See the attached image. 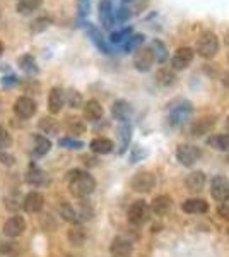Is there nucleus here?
<instances>
[{"label":"nucleus","instance_id":"obj_19","mask_svg":"<svg viewBox=\"0 0 229 257\" xmlns=\"http://www.w3.org/2000/svg\"><path fill=\"white\" fill-rule=\"evenodd\" d=\"M214 125H215V118H212V117H203V118L195 120V122L191 123L190 132H191V136H195V138H200V136L209 134V132L212 131V127H214Z\"/></svg>","mask_w":229,"mask_h":257},{"label":"nucleus","instance_id":"obj_9","mask_svg":"<svg viewBox=\"0 0 229 257\" xmlns=\"http://www.w3.org/2000/svg\"><path fill=\"white\" fill-rule=\"evenodd\" d=\"M154 185H156V175L152 172H139L132 178V189L135 192L147 194L154 189Z\"/></svg>","mask_w":229,"mask_h":257},{"label":"nucleus","instance_id":"obj_1","mask_svg":"<svg viewBox=\"0 0 229 257\" xmlns=\"http://www.w3.org/2000/svg\"><path fill=\"white\" fill-rule=\"evenodd\" d=\"M67 182H69L70 194L77 199H84L87 196H91L96 189L94 177L89 172H84V170H72V172H69Z\"/></svg>","mask_w":229,"mask_h":257},{"label":"nucleus","instance_id":"obj_17","mask_svg":"<svg viewBox=\"0 0 229 257\" xmlns=\"http://www.w3.org/2000/svg\"><path fill=\"white\" fill-rule=\"evenodd\" d=\"M111 115L115 117V120H118L120 123L128 122L132 117V105L125 99H116L111 106Z\"/></svg>","mask_w":229,"mask_h":257},{"label":"nucleus","instance_id":"obj_38","mask_svg":"<svg viewBox=\"0 0 229 257\" xmlns=\"http://www.w3.org/2000/svg\"><path fill=\"white\" fill-rule=\"evenodd\" d=\"M60 214H62V218H64L65 221L72 223V225H79V223H81V219H79V216H77V211L74 209L72 206H69V204H62L60 206Z\"/></svg>","mask_w":229,"mask_h":257},{"label":"nucleus","instance_id":"obj_4","mask_svg":"<svg viewBox=\"0 0 229 257\" xmlns=\"http://www.w3.org/2000/svg\"><path fill=\"white\" fill-rule=\"evenodd\" d=\"M149 204L145 201H135L134 204L128 208V213H127V218H128V223L134 226H142L145 221L149 219Z\"/></svg>","mask_w":229,"mask_h":257},{"label":"nucleus","instance_id":"obj_45","mask_svg":"<svg viewBox=\"0 0 229 257\" xmlns=\"http://www.w3.org/2000/svg\"><path fill=\"white\" fill-rule=\"evenodd\" d=\"M2 84L4 86H12V84H18V77L16 76H7L2 79Z\"/></svg>","mask_w":229,"mask_h":257},{"label":"nucleus","instance_id":"obj_23","mask_svg":"<svg viewBox=\"0 0 229 257\" xmlns=\"http://www.w3.org/2000/svg\"><path fill=\"white\" fill-rule=\"evenodd\" d=\"M50 149H52V141L47 136H41V134L33 136V155L41 158V156L47 155Z\"/></svg>","mask_w":229,"mask_h":257},{"label":"nucleus","instance_id":"obj_15","mask_svg":"<svg viewBox=\"0 0 229 257\" xmlns=\"http://www.w3.org/2000/svg\"><path fill=\"white\" fill-rule=\"evenodd\" d=\"M86 31H87V36L91 38V41L94 43V47L99 50L101 53H111L110 50V45H108V41L105 40V36L101 35V31L98 30V28L94 26V24L91 23H86Z\"/></svg>","mask_w":229,"mask_h":257},{"label":"nucleus","instance_id":"obj_14","mask_svg":"<svg viewBox=\"0 0 229 257\" xmlns=\"http://www.w3.org/2000/svg\"><path fill=\"white\" fill-rule=\"evenodd\" d=\"M65 105V91L62 88H52L50 89V94H48V111L52 115H57L60 113L62 108Z\"/></svg>","mask_w":229,"mask_h":257},{"label":"nucleus","instance_id":"obj_28","mask_svg":"<svg viewBox=\"0 0 229 257\" xmlns=\"http://www.w3.org/2000/svg\"><path fill=\"white\" fill-rule=\"evenodd\" d=\"M151 50L154 53V60H156L157 64H166V62H168V57H169L168 47H166L161 40H152Z\"/></svg>","mask_w":229,"mask_h":257},{"label":"nucleus","instance_id":"obj_6","mask_svg":"<svg viewBox=\"0 0 229 257\" xmlns=\"http://www.w3.org/2000/svg\"><path fill=\"white\" fill-rule=\"evenodd\" d=\"M210 194L215 201H229V178L224 175H215L210 180Z\"/></svg>","mask_w":229,"mask_h":257},{"label":"nucleus","instance_id":"obj_46","mask_svg":"<svg viewBox=\"0 0 229 257\" xmlns=\"http://www.w3.org/2000/svg\"><path fill=\"white\" fill-rule=\"evenodd\" d=\"M82 160H84V163L87 165V167H96L98 165V160L96 158H93V156H82Z\"/></svg>","mask_w":229,"mask_h":257},{"label":"nucleus","instance_id":"obj_33","mask_svg":"<svg viewBox=\"0 0 229 257\" xmlns=\"http://www.w3.org/2000/svg\"><path fill=\"white\" fill-rule=\"evenodd\" d=\"M38 127L41 128V132H43V134H50V136H55V134H58V131H60L58 122L55 118H52V117H43L38 122Z\"/></svg>","mask_w":229,"mask_h":257},{"label":"nucleus","instance_id":"obj_53","mask_svg":"<svg viewBox=\"0 0 229 257\" xmlns=\"http://www.w3.org/2000/svg\"><path fill=\"white\" fill-rule=\"evenodd\" d=\"M227 161H229V156H227Z\"/></svg>","mask_w":229,"mask_h":257},{"label":"nucleus","instance_id":"obj_5","mask_svg":"<svg viewBox=\"0 0 229 257\" xmlns=\"http://www.w3.org/2000/svg\"><path fill=\"white\" fill-rule=\"evenodd\" d=\"M200 148L193 146V144H180L176 149V158L183 167H193L195 161L200 160Z\"/></svg>","mask_w":229,"mask_h":257},{"label":"nucleus","instance_id":"obj_18","mask_svg":"<svg viewBox=\"0 0 229 257\" xmlns=\"http://www.w3.org/2000/svg\"><path fill=\"white\" fill-rule=\"evenodd\" d=\"M103 115H105V110L98 99H89L87 103H84V118L87 122H98L103 118Z\"/></svg>","mask_w":229,"mask_h":257},{"label":"nucleus","instance_id":"obj_25","mask_svg":"<svg viewBox=\"0 0 229 257\" xmlns=\"http://www.w3.org/2000/svg\"><path fill=\"white\" fill-rule=\"evenodd\" d=\"M156 84L161 86V88H169L176 82V74H174L173 69H168V67H162L156 72Z\"/></svg>","mask_w":229,"mask_h":257},{"label":"nucleus","instance_id":"obj_3","mask_svg":"<svg viewBox=\"0 0 229 257\" xmlns=\"http://www.w3.org/2000/svg\"><path fill=\"white\" fill-rule=\"evenodd\" d=\"M193 113V106L190 101H180L178 105H174L168 113V123L169 127H181L183 123H186Z\"/></svg>","mask_w":229,"mask_h":257},{"label":"nucleus","instance_id":"obj_20","mask_svg":"<svg viewBox=\"0 0 229 257\" xmlns=\"http://www.w3.org/2000/svg\"><path fill=\"white\" fill-rule=\"evenodd\" d=\"M181 209L188 214H203L209 211V204H207L205 199H198V197H193V199H188L181 204Z\"/></svg>","mask_w":229,"mask_h":257},{"label":"nucleus","instance_id":"obj_51","mask_svg":"<svg viewBox=\"0 0 229 257\" xmlns=\"http://www.w3.org/2000/svg\"><path fill=\"white\" fill-rule=\"evenodd\" d=\"M227 237H229V228H227Z\"/></svg>","mask_w":229,"mask_h":257},{"label":"nucleus","instance_id":"obj_36","mask_svg":"<svg viewBox=\"0 0 229 257\" xmlns=\"http://www.w3.org/2000/svg\"><path fill=\"white\" fill-rule=\"evenodd\" d=\"M53 24V19L50 16H41V18H36L31 23V31L33 33H43L45 30H48Z\"/></svg>","mask_w":229,"mask_h":257},{"label":"nucleus","instance_id":"obj_21","mask_svg":"<svg viewBox=\"0 0 229 257\" xmlns=\"http://www.w3.org/2000/svg\"><path fill=\"white\" fill-rule=\"evenodd\" d=\"M171 206H173V201L169 196H157L152 201V204L149 209H151L156 216H166V214L171 211Z\"/></svg>","mask_w":229,"mask_h":257},{"label":"nucleus","instance_id":"obj_16","mask_svg":"<svg viewBox=\"0 0 229 257\" xmlns=\"http://www.w3.org/2000/svg\"><path fill=\"white\" fill-rule=\"evenodd\" d=\"M45 206V196L40 192H29L23 199V209L26 213H40Z\"/></svg>","mask_w":229,"mask_h":257},{"label":"nucleus","instance_id":"obj_44","mask_svg":"<svg viewBox=\"0 0 229 257\" xmlns=\"http://www.w3.org/2000/svg\"><path fill=\"white\" fill-rule=\"evenodd\" d=\"M217 214L222 219H229V204L227 202H222V204L217 208Z\"/></svg>","mask_w":229,"mask_h":257},{"label":"nucleus","instance_id":"obj_10","mask_svg":"<svg viewBox=\"0 0 229 257\" xmlns=\"http://www.w3.org/2000/svg\"><path fill=\"white\" fill-rule=\"evenodd\" d=\"M14 113L19 118H31L36 113V101L31 96H21L14 103Z\"/></svg>","mask_w":229,"mask_h":257},{"label":"nucleus","instance_id":"obj_41","mask_svg":"<svg viewBox=\"0 0 229 257\" xmlns=\"http://www.w3.org/2000/svg\"><path fill=\"white\" fill-rule=\"evenodd\" d=\"M11 143H12V139H11L9 131H7L4 125H0V148H4V149L9 148Z\"/></svg>","mask_w":229,"mask_h":257},{"label":"nucleus","instance_id":"obj_26","mask_svg":"<svg viewBox=\"0 0 229 257\" xmlns=\"http://www.w3.org/2000/svg\"><path fill=\"white\" fill-rule=\"evenodd\" d=\"M132 125L128 122H123V123H120V127H118V138H120V155H123L125 151H127V148H128V144H130V141H132Z\"/></svg>","mask_w":229,"mask_h":257},{"label":"nucleus","instance_id":"obj_11","mask_svg":"<svg viewBox=\"0 0 229 257\" xmlns=\"http://www.w3.org/2000/svg\"><path fill=\"white\" fill-rule=\"evenodd\" d=\"M98 16L99 21H101L103 28L105 30H111L115 24V9L111 0H99L98 4Z\"/></svg>","mask_w":229,"mask_h":257},{"label":"nucleus","instance_id":"obj_7","mask_svg":"<svg viewBox=\"0 0 229 257\" xmlns=\"http://www.w3.org/2000/svg\"><path fill=\"white\" fill-rule=\"evenodd\" d=\"M195 59V50L190 47H180L171 57V67L173 70H183L190 67Z\"/></svg>","mask_w":229,"mask_h":257},{"label":"nucleus","instance_id":"obj_47","mask_svg":"<svg viewBox=\"0 0 229 257\" xmlns=\"http://www.w3.org/2000/svg\"><path fill=\"white\" fill-rule=\"evenodd\" d=\"M222 84H224V86H227V88H229V72H224V76H222Z\"/></svg>","mask_w":229,"mask_h":257},{"label":"nucleus","instance_id":"obj_8","mask_svg":"<svg viewBox=\"0 0 229 257\" xmlns=\"http://www.w3.org/2000/svg\"><path fill=\"white\" fill-rule=\"evenodd\" d=\"M154 53L151 47H140L137 48L135 55H134V65L139 72H149L154 65Z\"/></svg>","mask_w":229,"mask_h":257},{"label":"nucleus","instance_id":"obj_2","mask_svg":"<svg viewBox=\"0 0 229 257\" xmlns=\"http://www.w3.org/2000/svg\"><path fill=\"white\" fill-rule=\"evenodd\" d=\"M195 50L197 53L202 57V59H214L219 52V38L215 33L212 31H205L198 36L197 45H195Z\"/></svg>","mask_w":229,"mask_h":257},{"label":"nucleus","instance_id":"obj_31","mask_svg":"<svg viewBox=\"0 0 229 257\" xmlns=\"http://www.w3.org/2000/svg\"><path fill=\"white\" fill-rule=\"evenodd\" d=\"M41 6H43V0H19L16 11H18L21 16H28V14H31V12L38 11Z\"/></svg>","mask_w":229,"mask_h":257},{"label":"nucleus","instance_id":"obj_22","mask_svg":"<svg viewBox=\"0 0 229 257\" xmlns=\"http://www.w3.org/2000/svg\"><path fill=\"white\" fill-rule=\"evenodd\" d=\"M185 185H186V189H188V192L191 194L200 192L203 189V185H205V173L200 172V170H198V172H191L190 175L186 177Z\"/></svg>","mask_w":229,"mask_h":257},{"label":"nucleus","instance_id":"obj_50","mask_svg":"<svg viewBox=\"0 0 229 257\" xmlns=\"http://www.w3.org/2000/svg\"><path fill=\"white\" fill-rule=\"evenodd\" d=\"M226 123H227V128H229V117H227V122Z\"/></svg>","mask_w":229,"mask_h":257},{"label":"nucleus","instance_id":"obj_42","mask_svg":"<svg viewBox=\"0 0 229 257\" xmlns=\"http://www.w3.org/2000/svg\"><path fill=\"white\" fill-rule=\"evenodd\" d=\"M130 18H132V12H130V9H127L125 6L120 7L118 11H115V19L120 21V23H125V21H128Z\"/></svg>","mask_w":229,"mask_h":257},{"label":"nucleus","instance_id":"obj_48","mask_svg":"<svg viewBox=\"0 0 229 257\" xmlns=\"http://www.w3.org/2000/svg\"><path fill=\"white\" fill-rule=\"evenodd\" d=\"M4 50H6V47H4V43H2V41H0V57H2Z\"/></svg>","mask_w":229,"mask_h":257},{"label":"nucleus","instance_id":"obj_30","mask_svg":"<svg viewBox=\"0 0 229 257\" xmlns=\"http://www.w3.org/2000/svg\"><path fill=\"white\" fill-rule=\"evenodd\" d=\"M67 238H69V242L72 243V245L81 247L82 243L86 242V230L81 225H74L67 231Z\"/></svg>","mask_w":229,"mask_h":257},{"label":"nucleus","instance_id":"obj_12","mask_svg":"<svg viewBox=\"0 0 229 257\" xmlns=\"http://www.w3.org/2000/svg\"><path fill=\"white\" fill-rule=\"evenodd\" d=\"M134 245L130 240L125 237H115L110 243V254L111 257H132Z\"/></svg>","mask_w":229,"mask_h":257},{"label":"nucleus","instance_id":"obj_35","mask_svg":"<svg viewBox=\"0 0 229 257\" xmlns=\"http://www.w3.org/2000/svg\"><path fill=\"white\" fill-rule=\"evenodd\" d=\"M65 103H67L70 108H82V106H84V101H82V94L79 93L77 89L65 91Z\"/></svg>","mask_w":229,"mask_h":257},{"label":"nucleus","instance_id":"obj_24","mask_svg":"<svg viewBox=\"0 0 229 257\" xmlns=\"http://www.w3.org/2000/svg\"><path fill=\"white\" fill-rule=\"evenodd\" d=\"M89 148L94 155H110L113 151L115 144L113 141H110L108 138H96L89 143Z\"/></svg>","mask_w":229,"mask_h":257},{"label":"nucleus","instance_id":"obj_13","mask_svg":"<svg viewBox=\"0 0 229 257\" xmlns=\"http://www.w3.org/2000/svg\"><path fill=\"white\" fill-rule=\"evenodd\" d=\"M24 230H26V219H24L23 216H19V214L9 218L6 221V225H4V233L11 238L21 237V235L24 233Z\"/></svg>","mask_w":229,"mask_h":257},{"label":"nucleus","instance_id":"obj_52","mask_svg":"<svg viewBox=\"0 0 229 257\" xmlns=\"http://www.w3.org/2000/svg\"><path fill=\"white\" fill-rule=\"evenodd\" d=\"M65 257H72V255H65Z\"/></svg>","mask_w":229,"mask_h":257},{"label":"nucleus","instance_id":"obj_37","mask_svg":"<svg viewBox=\"0 0 229 257\" xmlns=\"http://www.w3.org/2000/svg\"><path fill=\"white\" fill-rule=\"evenodd\" d=\"M144 40H145V36H144V35H130V36H128V38H127V41H125L123 50H125V52H127V53L134 52V50H137V48L142 47Z\"/></svg>","mask_w":229,"mask_h":257},{"label":"nucleus","instance_id":"obj_39","mask_svg":"<svg viewBox=\"0 0 229 257\" xmlns=\"http://www.w3.org/2000/svg\"><path fill=\"white\" fill-rule=\"evenodd\" d=\"M130 35H134V30H132L130 26L128 28H123V30H120V31H113L110 35V43H113V45H120V43H125L127 41V38Z\"/></svg>","mask_w":229,"mask_h":257},{"label":"nucleus","instance_id":"obj_27","mask_svg":"<svg viewBox=\"0 0 229 257\" xmlns=\"http://www.w3.org/2000/svg\"><path fill=\"white\" fill-rule=\"evenodd\" d=\"M65 131L70 136H81L86 132V123L79 117H67L65 118Z\"/></svg>","mask_w":229,"mask_h":257},{"label":"nucleus","instance_id":"obj_29","mask_svg":"<svg viewBox=\"0 0 229 257\" xmlns=\"http://www.w3.org/2000/svg\"><path fill=\"white\" fill-rule=\"evenodd\" d=\"M207 146L217 151H229V134H214L207 139Z\"/></svg>","mask_w":229,"mask_h":257},{"label":"nucleus","instance_id":"obj_34","mask_svg":"<svg viewBox=\"0 0 229 257\" xmlns=\"http://www.w3.org/2000/svg\"><path fill=\"white\" fill-rule=\"evenodd\" d=\"M19 67L24 70V72H28V74H36L38 72V64H36V60H35V57L33 55H29V53H26V55H23V57H19Z\"/></svg>","mask_w":229,"mask_h":257},{"label":"nucleus","instance_id":"obj_49","mask_svg":"<svg viewBox=\"0 0 229 257\" xmlns=\"http://www.w3.org/2000/svg\"><path fill=\"white\" fill-rule=\"evenodd\" d=\"M130 2H134V0H123V6L125 4H130Z\"/></svg>","mask_w":229,"mask_h":257},{"label":"nucleus","instance_id":"obj_43","mask_svg":"<svg viewBox=\"0 0 229 257\" xmlns=\"http://www.w3.org/2000/svg\"><path fill=\"white\" fill-rule=\"evenodd\" d=\"M0 163H4V165H7V167H12V165L16 163V158L11 155L7 149H4V148H0Z\"/></svg>","mask_w":229,"mask_h":257},{"label":"nucleus","instance_id":"obj_40","mask_svg":"<svg viewBox=\"0 0 229 257\" xmlns=\"http://www.w3.org/2000/svg\"><path fill=\"white\" fill-rule=\"evenodd\" d=\"M58 144H60L62 148H67V149H81L84 148V143L79 139H72V138H62L58 141Z\"/></svg>","mask_w":229,"mask_h":257},{"label":"nucleus","instance_id":"obj_32","mask_svg":"<svg viewBox=\"0 0 229 257\" xmlns=\"http://www.w3.org/2000/svg\"><path fill=\"white\" fill-rule=\"evenodd\" d=\"M26 180L31 185H41L45 182V172L40 167H36L35 163H31L26 173Z\"/></svg>","mask_w":229,"mask_h":257}]
</instances>
